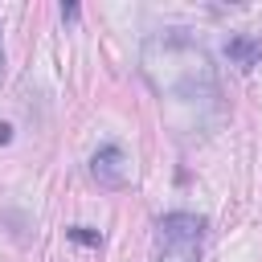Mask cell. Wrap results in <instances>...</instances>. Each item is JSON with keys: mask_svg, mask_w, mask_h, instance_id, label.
<instances>
[{"mask_svg": "<svg viewBox=\"0 0 262 262\" xmlns=\"http://www.w3.org/2000/svg\"><path fill=\"white\" fill-rule=\"evenodd\" d=\"M143 74L176 123H180V111H188V127H184L188 135L209 131L205 111L221 115V86H217L213 61L180 29L156 33L143 41Z\"/></svg>", "mask_w": 262, "mask_h": 262, "instance_id": "obj_1", "label": "cell"}, {"mask_svg": "<svg viewBox=\"0 0 262 262\" xmlns=\"http://www.w3.org/2000/svg\"><path fill=\"white\" fill-rule=\"evenodd\" d=\"M205 221L196 213H168L156 221V262H201Z\"/></svg>", "mask_w": 262, "mask_h": 262, "instance_id": "obj_2", "label": "cell"}, {"mask_svg": "<svg viewBox=\"0 0 262 262\" xmlns=\"http://www.w3.org/2000/svg\"><path fill=\"white\" fill-rule=\"evenodd\" d=\"M90 176L98 180V188H127V180H131V164H127L123 147H119V143L98 147V151L90 156Z\"/></svg>", "mask_w": 262, "mask_h": 262, "instance_id": "obj_3", "label": "cell"}, {"mask_svg": "<svg viewBox=\"0 0 262 262\" xmlns=\"http://www.w3.org/2000/svg\"><path fill=\"white\" fill-rule=\"evenodd\" d=\"M225 57H229V66H237V70L262 66V33H237V37H229V41H225Z\"/></svg>", "mask_w": 262, "mask_h": 262, "instance_id": "obj_4", "label": "cell"}, {"mask_svg": "<svg viewBox=\"0 0 262 262\" xmlns=\"http://www.w3.org/2000/svg\"><path fill=\"white\" fill-rule=\"evenodd\" d=\"M70 237H74V242H82V246H102V237H98V233H90L86 225H74V229H70Z\"/></svg>", "mask_w": 262, "mask_h": 262, "instance_id": "obj_5", "label": "cell"}, {"mask_svg": "<svg viewBox=\"0 0 262 262\" xmlns=\"http://www.w3.org/2000/svg\"><path fill=\"white\" fill-rule=\"evenodd\" d=\"M8 139H12V127H8V123H0V143H8Z\"/></svg>", "mask_w": 262, "mask_h": 262, "instance_id": "obj_6", "label": "cell"}, {"mask_svg": "<svg viewBox=\"0 0 262 262\" xmlns=\"http://www.w3.org/2000/svg\"><path fill=\"white\" fill-rule=\"evenodd\" d=\"M0 82H4V37H0Z\"/></svg>", "mask_w": 262, "mask_h": 262, "instance_id": "obj_7", "label": "cell"}]
</instances>
